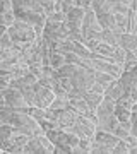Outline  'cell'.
<instances>
[{
    "mask_svg": "<svg viewBox=\"0 0 137 154\" xmlns=\"http://www.w3.org/2000/svg\"><path fill=\"white\" fill-rule=\"evenodd\" d=\"M74 53L79 55L81 58H93V51H89L86 45L77 43V41H74Z\"/></svg>",
    "mask_w": 137,
    "mask_h": 154,
    "instance_id": "20",
    "label": "cell"
},
{
    "mask_svg": "<svg viewBox=\"0 0 137 154\" xmlns=\"http://www.w3.org/2000/svg\"><path fill=\"white\" fill-rule=\"evenodd\" d=\"M135 57H137V51H135Z\"/></svg>",
    "mask_w": 137,
    "mask_h": 154,
    "instance_id": "47",
    "label": "cell"
},
{
    "mask_svg": "<svg viewBox=\"0 0 137 154\" xmlns=\"http://www.w3.org/2000/svg\"><path fill=\"white\" fill-rule=\"evenodd\" d=\"M24 154H48L45 144L41 142L39 135H34V137L29 139V142L24 146Z\"/></svg>",
    "mask_w": 137,
    "mask_h": 154,
    "instance_id": "6",
    "label": "cell"
},
{
    "mask_svg": "<svg viewBox=\"0 0 137 154\" xmlns=\"http://www.w3.org/2000/svg\"><path fill=\"white\" fill-rule=\"evenodd\" d=\"M132 113H137V101L132 105Z\"/></svg>",
    "mask_w": 137,
    "mask_h": 154,
    "instance_id": "45",
    "label": "cell"
},
{
    "mask_svg": "<svg viewBox=\"0 0 137 154\" xmlns=\"http://www.w3.org/2000/svg\"><path fill=\"white\" fill-rule=\"evenodd\" d=\"M7 11H14V2L12 0H5L2 4V12H7Z\"/></svg>",
    "mask_w": 137,
    "mask_h": 154,
    "instance_id": "39",
    "label": "cell"
},
{
    "mask_svg": "<svg viewBox=\"0 0 137 154\" xmlns=\"http://www.w3.org/2000/svg\"><path fill=\"white\" fill-rule=\"evenodd\" d=\"M120 125V120L115 116V113L110 116H104V118H99L98 125H96V130H104V132H111L115 134V130Z\"/></svg>",
    "mask_w": 137,
    "mask_h": 154,
    "instance_id": "5",
    "label": "cell"
},
{
    "mask_svg": "<svg viewBox=\"0 0 137 154\" xmlns=\"http://www.w3.org/2000/svg\"><path fill=\"white\" fill-rule=\"evenodd\" d=\"M94 79H96V82L101 84L104 89L110 88V84H111V82L118 81V79H115L113 75H110V74H106V72H101V70H96V72H94Z\"/></svg>",
    "mask_w": 137,
    "mask_h": 154,
    "instance_id": "15",
    "label": "cell"
},
{
    "mask_svg": "<svg viewBox=\"0 0 137 154\" xmlns=\"http://www.w3.org/2000/svg\"><path fill=\"white\" fill-rule=\"evenodd\" d=\"M134 103H135V101H134L129 94H123V96L117 101V105L118 106H123V108H127V110H130V111H132V105H134Z\"/></svg>",
    "mask_w": 137,
    "mask_h": 154,
    "instance_id": "31",
    "label": "cell"
},
{
    "mask_svg": "<svg viewBox=\"0 0 137 154\" xmlns=\"http://www.w3.org/2000/svg\"><path fill=\"white\" fill-rule=\"evenodd\" d=\"M129 152H130L129 144L125 142V139H120V140H118V144L113 147V154H129Z\"/></svg>",
    "mask_w": 137,
    "mask_h": 154,
    "instance_id": "28",
    "label": "cell"
},
{
    "mask_svg": "<svg viewBox=\"0 0 137 154\" xmlns=\"http://www.w3.org/2000/svg\"><path fill=\"white\" fill-rule=\"evenodd\" d=\"M91 91H93V93L104 94V88L101 86V84H98V82H94V84H93V88H91Z\"/></svg>",
    "mask_w": 137,
    "mask_h": 154,
    "instance_id": "42",
    "label": "cell"
},
{
    "mask_svg": "<svg viewBox=\"0 0 137 154\" xmlns=\"http://www.w3.org/2000/svg\"><path fill=\"white\" fill-rule=\"evenodd\" d=\"M125 142L129 144V147H135L137 146V137L135 135H132V134H129V135L125 137Z\"/></svg>",
    "mask_w": 137,
    "mask_h": 154,
    "instance_id": "38",
    "label": "cell"
},
{
    "mask_svg": "<svg viewBox=\"0 0 137 154\" xmlns=\"http://www.w3.org/2000/svg\"><path fill=\"white\" fill-rule=\"evenodd\" d=\"M0 21H2V26H5V28H12V26L16 24V21H17L16 12H14V11L2 12V14H0Z\"/></svg>",
    "mask_w": 137,
    "mask_h": 154,
    "instance_id": "19",
    "label": "cell"
},
{
    "mask_svg": "<svg viewBox=\"0 0 137 154\" xmlns=\"http://www.w3.org/2000/svg\"><path fill=\"white\" fill-rule=\"evenodd\" d=\"M104 94H99V93H93V91H88V93L84 94V101L88 103V106L91 108V111H96L99 105H101V101H103Z\"/></svg>",
    "mask_w": 137,
    "mask_h": 154,
    "instance_id": "12",
    "label": "cell"
},
{
    "mask_svg": "<svg viewBox=\"0 0 137 154\" xmlns=\"http://www.w3.org/2000/svg\"><path fill=\"white\" fill-rule=\"evenodd\" d=\"M86 93H88V91H81V89H76V88H74V89H70V91H69V99H70V98H84V94H86Z\"/></svg>",
    "mask_w": 137,
    "mask_h": 154,
    "instance_id": "34",
    "label": "cell"
},
{
    "mask_svg": "<svg viewBox=\"0 0 137 154\" xmlns=\"http://www.w3.org/2000/svg\"><path fill=\"white\" fill-rule=\"evenodd\" d=\"M69 108L74 111H77L79 115H89L91 113V108L88 106V103L84 101V98H70L69 99Z\"/></svg>",
    "mask_w": 137,
    "mask_h": 154,
    "instance_id": "10",
    "label": "cell"
},
{
    "mask_svg": "<svg viewBox=\"0 0 137 154\" xmlns=\"http://www.w3.org/2000/svg\"><path fill=\"white\" fill-rule=\"evenodd\" d=\"M98 22L99 26L104 29V31H113L117 28V19L113 14H104V16H99L98 17Z\"/></svg>",
    "mask_w": 137,
    "mask_h": 154,
    "instance_id": "14",
    "label": "cell"
},
{
    "mask_svg": "<svg viewBox=\"0 0 137 154\" xmlns=\"http://www.w3.org/2000/svg\"><path fill=\"white\" fill-rule=\"evenodd\" d=\"M129 134H130V132H127V130H123V128H122L120 125H118V128L115 130V135H117L118 139H125L127 135H129Z\"/></svg>",
    "mask_w": 137,
    "mask_h": 154,
    "instance_id": "40",
    "label": "cell"
},
{
    "mask_svg": "<svg viewBox=\"0 0 137 154\" xmlns=\"http://www.w3.org/2000/svg\"><path fill=\"white\" fill-rule=\"evenodd\" d=\"M84 16H86V12L82 11V9L74 7V9H72V11L65 16V22H82Z\"/></svg>",
    "mask_w": 137,
    "mask_h": 154,
    "instance_id": "18",
    "label": "cell"
},
{
    "mask_svg": "<svg viewBox=\"0 0 137 154\" xmlns=\"http://www.w3.org/2000/svg\"><path fill=\"white\" fill-rule=\"evenodd\" d=\"M12 134H14V125H11V123H2L0 125V139L2 140H9L12 137Z\"/></svg>",
    "mask_w": 137,
    "mask_h": 154,
    "instance_id": "23",
    "label": "cell"
},
{
    "mask_svg": "<svg viewBox=\"0 0 137 154\" xmlns=\"http://www.w3.org/2000/svg\"><path fill=\"white\" fill-rule=\"evenodd\" d=\"M22 94H24V99L27 101V105L34 108L36 106V89L34 88H24L22 89Z\"/></svg>",
    "mask_w": 137,
    "mask_h": 154,
    "instance_id": "22",
    "label": "cell"
},
{
    "mask_svg": "<svg viewBox=\"0 0 137 154\" xmlns=\"http://www.w3.org/2000/svg\"><path fill=\"white\" fill-rule=\"evenodd\" d=\"M86 46H88L89 51H93V53H94V51L98 50V46H99V41H96V39H88Z\"/></svg>",
    "mask_w": 137,
    "mask_h": 154,
    "instance_id": "37",
    "label": "cell"
},
{
    "mask_svg": "<svg viewBox=\"0 0 137 154\" xmlns=\"http://www.w3.org/2000/svg\"><path fill=\"white\" fill-rule=\"evenodd\" d=\"M122 96H123V89H122V86L118 84V81L111 82L110 84V88L104 89V98H110V99H113V101H118Z\"/></svg>",
    "mask_w": 137,
    "mask_h": 154,
    "instance_id": "13",
    "label": "cell"
},
{
    "mask_svg": "<svg viewBox=\"0 0 137 154\" xmlns=\"http://www.w3.org/2000/svg\"><path fill=\"white\" fill-rule=\"evenodd\" d=\"M91 154H113V147L104 142L94 140L93 146H91Z\"/></svg>",
    "mask_w": 137,
    "mask_h": 154,
    "instance_id": "17",
    "label": "cell"
},
{
    "mask_svg": "<svg viewBox=\"0 0 137 154\" xmlns=\"http://www.w3.org/2000/svg\"><path fill=\"white\" fill-rule=\"evenodd\" d=\"M113 0H94L93 2V12L96 14V17L104 16V14H113Z\"/></svg>",
    "mask_w": 137,
    "mask_h": 154,
    "instance_id": "8",
    "label": "cell"
},
{
    "mask_svg": "<svg viewBox=\"0 0 137 154\" xmlns=\"http://www.w3.org/2000/svg\"><path fill=\"white\" fill-rule=\"evenodd\" d=\"M115 108H117V101H113V99H110V98H103L101 105L96 108V115H98V118L110 116L115 113Z\"/></svg>",
    "mask_w": 137,
    "mask_h": 154,
    "instance_id": "9",
    "label": "cell"
},
{
    "mask_svg": "<svg viewBox=\"0 0 137 154\" xmlns=\"http://www.w3.org/2000/svg\"><path fill=\"white\" fill-rule=\"evenodd\" d=\"M120 127L123 128V130H127V132H130L132 123H130V120H125V122H120Z\"/></svg>",
    "mask_w": 137,
    "mask_h": 154,
    "instance_id": "43",
    "label": "cell"
},
{
    "mask_svg": "<svg viewBox=\"0 0 137 154\" xmlns=\"http://www.w3.org/2000/svg\"><path fill=\"white\" fill-rule=\"evenodd\" d=\"M65 63H67L65 55H62V53H58V51H51V53H50V67H53L55 70L62 69Z\"/></svg>",
    "mask_w": 137,
    "mask_h": 154,
    "instance_id": "16",
    "label": "cell"
},
{
    "mask_svg": "<svg viewBox=\"0 0 137 154\" xmlns=\"http://www.w3.org/2000/svg\"><path fill=\"white\" fill-rule=\"evenodd\" d=\"M65 60H67V63H72V65H79L81 67L82 58L79 55H76V53H69V55H65Z\"/></svg>",
    "mask_w": 137,
    "mask_h": 154,
    "instance_id": "33",
    "label": "cell"
},
{
    "mask_svg": "<svg viewBox=\"0 0 137 154\" xmlns=\"http://www.w3.org/2000/svg\"><path fill=\"white\" fill-rule=\"evenodd\" d=\"M48 21H53V22H65V14L64 12H55L53 16L48 17Z\"/></svg>",
    "mask_w": 137,
    "mask_h": 154,
    "instance_id": "35",
    "label": "cell"
},
{
    "mask_svg": "<svg viewBox=\"0 0 137 154\" xmlns=\"http://www.w3.org/2000/svg\"><path fill=\"white\" fill-rule=\"evenodd\" d=\"M41 5H43V11L46 14V17L53 16L57 12V2H53V0H41Z\"/></svg>",
    "mask_w": 137,
    "mask_h": 154,
    "instance_id": "24",
    "label": "cell"
},
{
    "mask_svg": "<svg viewBox=\"0 0 137 154\" xmlns=\"http://www.w3.org/2000/svg\"><path fill=\"white\" fill-rule=\"evenodd\" d=\"M77 67L79 65H72V63H65V65L62 67V69H58V75L60 77H69L70 79L72 74L77 70Z\"/></svg>",
    "mask_w": 137,
    "mask_h": 154,
    "instance_id": "26",
    "label": "cell"
},
{
    "mask_svg": "<svg viewBox=\"0 0 137 154\" xmlns=\"http://www.w3.org/2000/svg\"><path fill=\"white\" fill-rule=\"evenodd\" d=\"M34 89H36V106L38 108H50L55 99V93L51 89L41 86L39 82L34 86Z\"/></svg>",
    "mask_w": 137,
    "mask_h": 154,
    "instance_id": "3",
    "label": "cell"
},
{
    "mask_svg": "<svg viewBox=\"0 0 137 154\" xmlns=\"http://www.w3.org/2000/svg\"><path fill=\"white\" fill-rule=\"evenodd\" d=\"M94 53H99V55H103V57H111V58H113V53H115V48H113V46H110V45L99 43L98 50H96Z\"/></svg>",
    "mask_w": 137,
    "mask_h": 154,
    "instance_id": "27",
    "label": "cell"
},
{
    "mask_svg": "<svg viewBox=\"0 0 137 154\" xmlns=\"http://www.w3.org/2000/svg\"><path fill=\"white\" fill-rule=\"evenodd\" d=\"M130 154H137V146L135 147H130Z\"/></svg>",
    "mask_w": 137,
    "mask_h": 154,
    "instance_id": "46",
    "label": "cell"
},
{
    "mask_svg": "<svg viewBox=\"0 0 137 154\" xmlns=\"http://www.w3.org/2000/svg\"><path fill=\"white\" fill-rule=\"evenodd\" d=\"M125 55H127V51H125L123 48H115V53H113V60H115L117 63L123 65V63H125Z\"/></svg>",
    "mask_w": 137,
    "mask_h": 154,
    "instance_id": "32",
    "label": "cell"
},
{
    "mask_svg": "<svg viewBox=\"0 0 137 154\" xmlns=\"http://www.w3.org/2000/svg\"><path fill=\"white\" fill-rule=\"evenodd\" d=\"M115 38L118 48H123L125 51H137V34L125 33L120 34V36H115Z\"/></svg>",
    "mask_w": 137,
    "mask_h": 154,
    "instance_id": "4",
    "label": "cell"
},
{
    "mask_svg": "<svg viewBox=\"0 0 137 154\" xmlns=\"http://www.w3.org/2000/svg\"><path fill=\"white\" fill-rule=\"evenodd\" d=\"M12 46H14V41H12L9 31H7V33H4L2 38H0V50H7V48H12Z\"/></svg>",
    "mask_w": 137,
    "mask_h": 154,
    "instance_id": "29",
    "label": "cell"
},
{
    "mask_svg": "<svg viewBox=\"0 0 137 154\" xmlns=\"http://www.w3.org/2000/svg\"><path fill=\"white\" fill-rule=\"evenodd\" d=\"M115 116H117V118H118L120 122L130 120L132 111H130V110H127V108H123V106H118V105H117V108H115Z\"/></svg>",
    "mask_w": 137,
    "mask_h": 154,
    "instance_id": "25",
    "label": "cell"
},
{
    "mask_svg": "<svg viewBox=\"0 0 137 154\" xmlns=\"http://www.w3.org/2000/svg\"><path fill=\"white\" fill-rule=\"evenodd\" d=\"M0 96L5 99L7 106H11L12 110L16 111H22V113H31V106L27 105V101L24 99V94H22L21 89H4L0 91Z\"/></svg>",
    "mask_w": 137,
    "mask_h": 154,
    "instance_id": "1",
    "label": "cell"
},
{
    "mask_svg": "<svg viewBox=\"0 0 137 154\" xmlns=\"http://www.w3.org/2000/svg\"><path fill=\"white\" fill-rule=\"evenodd\" d=\"M50 108H53V110H57V111L67 110V108H69V101H67V99L55 98V99H53V103H51V106H50Z\"/></svg>",
    "mask_w": 137,
    "mask_h": 154,
    "instance_id": "30",
    "label": "cell"
},
{
    "mask_svg": "<svg viewBox=\"0 0 137 154\" xmlns=\"http://www.w3.org/2000/svg\"><path fill=\"white\" fill-rule=\"evenodd\" d=\"M99 43H104V45H110V46H113V48H118L117 46V38L113 31H101V39H99Z\"/></svg>",
    "mask_w": 137,
    "mask_h": 154,
    "instance_id": "21",
    "label": "cell"
},
{
    "mask_svg": "<svg viewBox=\"0 0 137 154\" xmlns=\"http://www.w3.org/2000/svg\"><path fill=\"white\" fill-rule=\"evenodd\" d=\"M130 11L134 12V14H137V0H132L130 2Z\"/></svg>",
    "mask_w": 137,
    "mask_h": 154,
    "instance_id": "44",
    "label": "cell"
},
{
    "mask_svg": "<svg viewBox=\"0 0 137 154\" xmlns=\"http://www.w3.org/2000/svg\"><path fill=\"white\" fill-rule=\"evenodd\" d=\"M94 140H98V142H104V144H108V146H111V147H115L120 139L117 137L115 134H111V132L96 130V137H94Z\"/></svg>",
    "mask_w": 137,
    "mask_h": 154,
    "instance_id": "11",
    "label": "cell"
},
{
    "mask_svg": "<svg viewBox=\"0 0 137 154\" xmlns=\"http://www.w3.org/2000/svg\"><path fill=\"white\" fill-rule=\"evenodd\" d=\"M79 118V113L70 108H67V110H62L60 115H58V127L60 128H67V127H72L74 123L77 122Z\"/></svg>",
    "mask_w": 137,
    "mask_h": 154,
    "instance_id": "7",
    "label": "cell"
},
{
    "mask_svg": "<svg viewBox=\"0 0 137 154\" xmlns=\"http://www.w3.org/2000/svg\"><path fill=\"white\" fill-rule=\"evenodd\" d=\"M72 154H88V151L82 147V146H79V144H77V146H74V147H72Z\"/></svg>",
    "mask_w": 137,
    "mask_h": 154,
    "instance_id": "41",
    "label": "cell"
},
{
    "mask_svg": "<svg viewBox=\"0 0 137 154\" xmlns=\"http://www.w3.org/2000/svg\"><path fill=\"white\" fill-rule=\"evenodd\" d=\"M130 123H132L130 134L137 137V113H132V116H130Z\"/></svg>",
    "mask_w": 137,
    "mask_h": 154,
    "instance_id": "36",
    "label": "cell"
},
{
    "mask_svg": "<svg viewBox=\"0 0 137 154\" xmlns=\"http://www.w3.org/2000/svg\"><path fill=\"white\" fill-rule=\"evenodd\" d=\"M70 82L76 89H81V91H91L93 84L96 82L94 79V72L88 70L84 67H77V70L72 74L70 77Z\"/></svg>",
    "mask_w": 137,
    "mask_h": 154,
    "instance_id": "2",
    "label": "cell"
}]
</instances>
